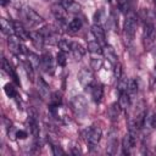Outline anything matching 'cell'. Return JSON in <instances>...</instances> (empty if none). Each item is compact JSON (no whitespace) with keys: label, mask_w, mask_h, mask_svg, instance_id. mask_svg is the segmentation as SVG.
I'll return each instance as SVG.
<instances>
[{"label":"cell","mask_w":156,"mask_h":156,"mask_svg":"<svg viewBox=\"0 0 156 156\" xmlns=\"http://www.w3.org/2000/svg\"><path fill=\"white\" fill-rule=\"evenodd\" d=\"M117 6L122 12H128L129 11V0H116Z\"/></svg>","instance_id":"33"},{"label":"cell","mask_w":156,"mask_h":156,"mask_svg":"<svg viewBox=\"0 0 156 156\" xmlns=\"http://www.w3.org/2000/svg\"><path fill=\"white\" fill-rule=\"evenodd\" d=\"M126 91L128 93V95L130 96V99H134L138 94V83L135 79L130 78L127 80V87H126Z\"/></svg>","instance_id":"19"},{"label":"cell","mask_w":156,"mask_h":156,"mask_svg":"<svg viewBox=\"0 0 156 156\" xmlns=\"http://www.w3.org/2000/svg\"><path fill=\"white\" fill-rule=\"evenodd\" d=\"M7 44H9V48L10 50L16 54V55H21L22 51H23V48L20 45V39L17 37H13V35H10L9 37V40H7Z\"/></svg>","instance_id":"12"},{"label":"cell","mask_w":156,"mask_h":156,"mask_svg":"<svg viewBox=\"0 0 156 156\" xmlns=\"http://www.w3.org/2000/svg\"><path fill=\"white\" fill-rule=\"evenodd\" d=\"M91 98L95 102H100L101 98H102V93H104V89H102V85L101 84H93L91 87Z\"/></svg>","instance_id":"21"},{"label":"cell","mask_w":156,"mask_h":156,"mask_svg":"<svg viewBox=\"0 0 156 156\" xmlns=\"http://www.w3.org/2000/svg\"><path fill=\"white\" fill-rule=\"evenodd\" d=\"M155 5H156V0H155Z\"/></svg>","instance_id":"40"},{"label":"cell","mask_w":156,"mask_h":156,"mask_svg":"<svg viewBox=\"0 0 156 156\" xmlns=\"http://www.w3.org/2000/svg\"><path fill=\"white\" fill-rule=\"evenodd\" d=\"M94 20H95V24H99V26H102L105 20H106V16H105V12L102 10H99L95 12L94 15Z\"/></svg>","instance_id":"28"},{"label":"cell","mask_w":156,"mask_h":156,"mask_svg":"<svg viewBox=\"0 0 156 156\" xmlns=\"http://www.w3.org/2000/svg\"><path fill=\"white\" fill-rule=\"evenodd\" d=\"M101 135H102V130H101V128L98 127V126H90V127L87 128L85 132H84L85 140H87V143H88L91 147H94V146H96V145L99 144V141H100V139H101Z\"/></svg>","instance_id":"3"},{"label":"cell","mask_w":156,"mask_h":156,"mask_svg":"<svg viewBox=\"0 0 156 156\" xmlns=\"http://www.w3.org/2000/svg\"><path fill=\"white\" fill-rule=\"evenodd\" d=\"M88 51L91 52L93 55H100V54H102L101 45L99 44L98 40H91V41L88 43Z\"/></svg>","instance_id":"24"},{"label":"cell","mask_w":156,"mask_h":156,"mask_svg":"<svg viewBox=\"0 0 156 156\" xmlns=\"http://www.w3.org/2000/svg\"><path fill=\"white\" fill-rule=\"evenodd\" d=\"M102 54L104 56L112 63V65H116L117 63V54L115 51V49L110 45H105L104 49H102Z\"/></svg>","instance_id":"16"},{"label":"cell","mask_w":156,"mask_h":156,"mask_svg":"<svg viewBox=\"0 0 156 156\" xmlns=\"http://www.w3.org/2000/svg\"><path fill=\"white\" fill-rule=\"evenodd\" d=\"M91 33L94 35V38L99 41L100 45H106V37H105V30L102 28V26H99V24H93L91 27Z\"/></svg>","instance_id":"11"},{"label":"cell","mask_w":156,"mask_h":156,"mask_svg":"<svg viewBox=\"0 0 156 156\" xmlns=\"http://www.w3.org/2000/svg\"><path fill=\"white\" fill-rule=\"evenodd\" d=\"M135 145V136H134V133H128L124 135L123 140H122V149H123V154L126 155H129L132 152V149L134 147Z\"/></svg>","instance_id":"8"},{"label":"cell","mask_w":156,"mask_h":156,"mask_svg":"<svg viewBox=\"0 0 156 156\" xmlns=\"http://www.w3.org/2000/svg\"><path fill=\"white\" fill-rule=\"evenodd\" d=\"M9 0H1V5L4 6V5H6V2H7Z\"/></svg>","instance_id":"39"},{"label":"cell","mask_w":156,"mask_h":156,"mask_svg":"<svg viewBox=\"0 0 156 156\" xmlns=\"http://www.w3.org/2000/svg\"><path fill=\"white\" fill-rule=\"evenodd\" d=\"M15 35L20 40H28L30 38V32H28L20 22H15Z\"/></svg>","instance_id":"14"},{"label":"cell","mask_w":156,"mask_h":156,"mask_svg":"<svg viewBox=\"0 0 156 156\" xmlns=\"http://www.w3.org/2000/svg\"><path fill=\"white\" fill-rule=\"evenodd\" d=\"M66 10L60 5H55V6H52V13H54V16H55V18L58 21V23L61 24V26H63V24H66Z\"/></svg>","instance_id":"13"},{"label":"cell","mask_w":156,"mask_h":156,"mask_svg":"<svg viewBox=\"0 0 156 156\" xmlns=\"http://www.w3.org/2000/svg\"><path fill=\"white\" fill-rule=\"evenodd\" d=\"M58 2L69 13H78L80 11V5L76 0H58Z\"/></svg>","instance_id":"10"},{"label":"cell","mask_w":156,"mask_h":156,"mask_svg":"<svg viewBox=\"0 0 156 156\" xmlns=\"http://www.w3.org/2000/svg\"><path fill=\"white\" fill-rule=\"evenodd\" d=\"M57 45H58L60 50L63 51V52H68V51H71V43L67 41V40H65V39H60L58 43H57Z\"/></svg>","instance_id":"31"},{"label":"cell","mask_w":156,"mask_h":156,"mask_svg":"<svg viewBox=\"0 0 156 156\" xmlns=\"http://www.w3.org/2000/svg\"><path fill=\"white\" fill-rule=\"evenodd\" d=\"M15 136H17L18 139H26L28 136V133L26 130H17L15 133Z\"/></svg>","instance_id":"36"},{"label":"cell","mask_w":156,"mask_h":156,"mask_svg":"<svg viewBox=\"0 0 156 156\" xmlns=\"http://www.w3.org/2000/svg\"><path fill=\"white\" fill-rule=\"evenodd\" d=\"M40 68L46 72V73H52L54 72V62H52V57L50 54H44L40 56Z\"/></svg>","instance_id":"9"},{"label":"cell","mask_w":156,"mask_h":156,"mask_svg":"<svg viewBox=\"0 0 156 156\" xmlns=\"http://www.w3.org/2000/svg\"><path fill=\"white\" fill-rule=\"evenodd\" d=\"M22 17L23 20H26L27 24L30 26V27H37V26H40L44 20L41 18V16H39L34 10H32L30 7H24L22 10Z\"/></svg>","instance_id":"4"},{"label":"cell","mask_w":156,"mask_h":156,"mask_svg":"<svg viewBox=\"0 0 156 156\" xmlns=\"http://www.w3.org/2000/svg\"><path fill=\"white\" fill-rule=\"evenodd\" d=\"M117 152V139L111 134L108 139V146H107V154L115 155Z\"/></svg>","instance_id":"26"},{"label":"cell","mask_w":156,"mask_h":156,"mask_svg":"<svg viewBox=\"0 0 156 156\" xmlns=\"http://www.w3.org/2000/svg\"><path fill=\"white\" fill-rule=\"evenodd\" d=\"M41 33L44 34V38H45V41H49L50 44H54V43H58V29L55 28V27H51V26H48V27H44Z\"/></svg>","instance_id":"7"},{"label":"cell","mask_w":156,"mask_h":156,"mask_svg":"<svg viewBox=\"0 0 156 156\" xmlns=\"http://www.w3.org/2000/svg\"><path fill=\"white\" fill-rule=\"evenodd\" d=\"M30 38V40H32V43H33V45L35 46V48H38V49H41L43 46H44V44H45V38H44V34L41 33V30L40 32H30V35H29Z\"/></svg>","instance_id":"15"},{"label":"cell","mask_w":156,"mask_h":156,"mask_svg":"<svg viewBox=\"0 0 156 156\" xmlns=\"http://www.w3.org/2000/svg\"><path fill=\"white\" fill-rule=\"evenodd\" d=\"M28 124H29V130H30L32 135L37 139V138H38V135H39V127H38V124H37L35 117L29 116V118H28Z\"/></svg>","instance_id":"25"},{"label":"cell","mask_w":156,"mask_h":156,"mask_svg":"<svg viewBox=\"0 0 156 156\" xmlns=\"http://www.w3.org/2000/svg\"><path fill=\"white\" fill-rule=\"evenodd\" d=\"M52 151H54V155H63L65 154V151L60 146H56V145L52 146Z\"/></svg>","instance_id":"37"},{"label":"cell","mask_w":156,"mask_h":156,"mask_svg":"<svg viewBox=\"0 0 156 156\" xmlns=\"http://www.w3.org/2000/svg\"><path fill=\"white\" fill-rule=\"evenodd\" d=\"M155 39H156V32H155V27L150 23L146 22L144 24V29H143V44L145 46V49H151L155 44Z\"/></svg>","instance_id":"2"},{"label":"cell","mask_w":156,"mask_h":156,"mask_svg":"<svg viewBox=\"0 0 156 156\" xmlns=\"http://www.w3.org/2000/svg\"><path fill=\"white\" fill-rule=\"evenodd\" d=\"M4 90H5V93H6V95H7L9 98H16V96H17V91H16V89L13 88L12 84H6V85L4 87Z\"/></svg>","instance_id":"32"},{"label":"cell","mask_w":156,"mask_h":156,"mask_svg":"<svg viewBox=\"0 0 156 156\" xmlns=\"http://www.w3.org/2000/svg\"><path fill=\"white\" fill-rule=\"evenodd\" d=\"M130 96L128 95V93L126 90L119 91V100H118V105L122 110H127L130 106Z\"/></svg>","instance_id":"22"},{"label":"cell","mask_w":156,"mask_h":156,"mask_svg":"<svg viewBox=\"0 0 156 156\" xmlns=\"http://www.w3.org/2000/svg\"><path fill=\"white\" fill-rule=\"evenodd\" d=\"M66 62H67V58H66V52H63V51H58V54H57V63H58V66H65L66 65Z\"/></svg>","instance_id":"34"},{"label":"cell","mask_w":156,"mask_h":156,"mask_svg":"<svg viewBox=\"0 0 156 156\" xmlns=\"http://www.w3.org/2000/svg\"><path fill=\"white\" fill-rule=\"evenodd\" d=\"M116 69H115V76H116V79L117 80H119L121 79V76H122V68H121V65L117 62L116 65Z\"/></svg>","instance_id":"35"},{"label":"cell","mask_w":156,"mask_h":156,"mask_svg":"<svg viewBox=\"0 0 156 156\" xmlns=\"http://www.w3.org/2000/svg\"><path fill=\"white\" fill-rule=\"evenodd\" d=\"M34 68H37V67H40V57H38L37 55H34V54H32V52H29L28 54V60H27Z\"/></svg>","instance_id":"29"},{"label":"cell","mask_w":156,"mask_h":156,"mask_svg":"<svg viewBox=\"0 0 156 156\" xmlns=\"http://www.w3.org/2000/svg\"><path fill=\"white\" fill-rule=\"evenodd\" d=\"M78 80L84 88H90L93 85V72L89 68H82L78 73Z\"/></svg>","instance_id":"6"},{"label":"cell","mask_w":156,"mask_h":156,"mask_svg":"<svg viewBox=\"0 0 156 156\" xmlns=\"http://www.w3.org/2000/svg\"><path fill=\"white\" fill-rule=\"evenodd\" d=\"M1 30L6 35H13L15 34V23L7 21L6 18H1Z\"/></svg>","instance_id":"20"},{"label":"cell","mask_w":156,"mask_h":156,"mask_svg":"<svg viewBox=\"0 0 156 156\" xmlns=\"http://www.w3.org/2000/svg\"><path fill=\"white\" fill-rule=\"evenodd\" d=\"M71 106H72V110L73 112L79 116V117H83L87 112H88V104H87V100L82 96V95H76L72 101H71Z\"/></svg>","instance_id":"5"},{"label":"cell","mask_w":156,"mask_h":156,"mask_svg":"<svg viewBox=\"0 0 156 156\" xmlns=\"http://www.w3.org/2000/svg\"><path fill=\"white\" fill-rule=\"evenodd\" d=\"M2 68H4V71H5V72H6L7 74H10V76H12V77H13V79H15V80H16L17 83H20V80L17 79V76L15 74V72H13V69H12V67L10 66V63L7 62V60H6L5 57L2 58Z\"/></svg>","instance_id":"27"},{"label":"cell","mask_w":156,"mask_h":156,"mask_svg":"<svg viewBox=\"0 0 156 156\" xmlns=\"http://www.w3.org/2000/svg\"><path fill=\"white\" fill-rule=\"evenodd\" d=\"M37 83H38V91H39V95L43 98V99H48L50 95H49V85H48V83L43 79V78H38V80H37Z\"/></svg>","instance_id":"18"},{"label":"cell","mask_w":156,"mask_h":156,"mask_svg":"<svg viewBox=\"0 0 156 156\" xmlns=\"http://www.w3.org/2000/svg\"><path fill=\"white\" fill-rule=\"evenodd\" d=\"M71 52L73 54V56L77 58V60H80L84 54H85V49L77 41H72L71 43Z\"/></svg>","instance_id":"17"},{"label":"cell","mask_w":156,"mask_h":156,"mask_svg":"<svg viewBox=\"0 0 156 156\" xmlns=\"http://www.w3.org/2000/svg\"><path fill=\"white\" fill-rule=\"evenodd\" d=\"M136 29V16L134 12L128 11L126 20H124V26H123V33H124V40L128 46H132L134 34Z\"/></svg>","instance_id":"1"},{"label":"cell","mask_w":156,"mask_h":156,"mask_svg":"<svg viewBox=\"0 0 156 156\" xmlns=\"http://www.w3.org/2000/svg\"><path fill=\"white\" fill-rule=\"evenodd\" d=\"M119 105H117V104H113L110 108H108V115H110V117L112 118V119H116V118H118V115H119Z\"/></svg>","instance_id":"30"},{"label":"cell","mask_w":156,"mask_h":156,"mask_svg":"<svg viewBox=\"0 0 156 156\" xmlns=\"http://www.w3.org/2000/svg\"><path fill=\"white\" fill-rule=\"evenodd\" d=\"M83 23L80 18H73L68 24H67V29L69 33H77L78 30H80Z\"/></svg>","instance_id":"23"},{"label":"cell","mask_w":156,"mask_h":156,"mask_svg":"<svg viewBox=\"0 0 156 156\" xmlns=\"http://www.w3.org/2000/svg\"><path fill=\"white\" fill-rule=\"evenodd\" d=\"M151 126H152L154 128H156V113L151 117Z\"/></svg>","instance_id":"38"}]
</instances>
